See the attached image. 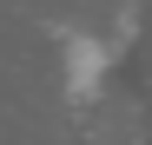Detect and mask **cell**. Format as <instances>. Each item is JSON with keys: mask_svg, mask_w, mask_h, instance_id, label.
I'll return each instance as SVG.
<instances>
[{"mask_svg": "<svg viewBox=\"0 0 152 145\" xmlns=\"http://www.w3.org/2000/svg\"><path fill=\"white\" fill-rule=\"evenodd\" d=\"M106 72H113L106 33H93V27H60V79H66V99H73V106H93L99 92H106Z\"/></svg>", "mask_w": 152, "mask_h": 145, "instance_id": "cell-1", "label": "cell"}]
</instances>
